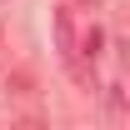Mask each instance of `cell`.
<instances>
[{
	"mask_svg": "<svg viewBox=\"0 0 130 130\" xmlns=\"http://www.w3.org/2000/svg\"><path fill=\"white\" fill-rule=\"evenodd\" d=\"M55 40H60V60L70 70V80L85 85V90H95V55H100V40H105L100 25H90L70 5H60L55 10Z\"/></svg>",
	"mask_w": 130,
	"mask_h": 130,
	"instance_id": "obj_1",
	"label": "cell"
}]
</instances>
